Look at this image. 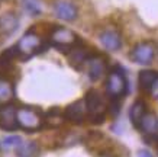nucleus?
<instances>
[{
	"label": "nucleus",
	"mask_w": 158,
	"mask_h": 157,
	"mask_svg": "<svg viewBox=\"0 0 158 157\" xmlns=\"http://www.w3.org/2000/svg\"><path fill=\"white\" fill-rule=\"evenodd\" d=\"M138 157H154L148 150H139L138 151Z\"/></svg>",
	"instance_id": "nucleus-24"
},
{
	"label": "nucleus",
	"mask_w": 158,
	"mask_h": 157,
	"mask_svg": "<svg viewBox=\"0 0 158 157\" xmlns=\"http://www.w3.org/2000/svg\"><path fill=\"white\" fill-rule=\"evenodd\" d=\"M155 143H157V144H158V138H157V140H155ZM157 150H158V146H157Z\"/></svg>",
	"instance_id": "nucleus-25"
},
{
	"label": "nucleus",
	"mask_w": 158,
	"mask_h": 157,
	"mask_svg": "<svg viewBox=\"0 0 158 157\" xmlns=\"http://www.w3.org/2000/svg\"><path fill=\"white\" fill-rule=\"evenodd\" d=\"M115 143L100 133H93L87 137V148L99 157H115Z\"/></svg>",
	"instance_id": "nucleus-3"
},
{
	"label": "nucleus",
	"mask_w": 158,
	"mask_h": 157,
	"mask_svg": "<svg viewBox=\"0 0 158 157\" xmlns=\"http://www.w3.org/2000/svg\"><path fill=\"white\" fill-rule=\"evenodd\" d=\"M19 128L16 119V108L12 103L0 106V129L3 131H16Z\"/></svg>",
	"instance_id": "nucleus-8"
},
{
	"label": "nucleus",
	"mask_w": 158,
	"mask_h": 157,
	"mask_svg": "<svg viewBox=\"0 0 158 157\" xmlns=\"http://www.w3.org/2000/svg\"><path fill=\"white\" fill-rule=\"evenodd\" d=\"M86 60V54L83 50H74L70 55V63H71L74 67H80V64H83Z\"/></svg>",
	"instance_id": "nucleus-20"
},
{
	"label": "nucleus",
	"mask_w": 158,
	"mask_h": 157,
	"mask_svg": "<svg viewBox=\"0 0 158 157\" xmlns=\"http://www.w3.org/2000/svg\"><path fill=\"white\" fill-rule=\"evenodd\" d=\"M149 93H151V96H152L154 99H158V76H157V79L154 80L152 86H151V89H149Z\"/></svg>",
	"instance_id": "nucleus-23"
},
{
	"label": "nucleus",
	"mask_w": 158,
	"mask_h": 157,
	"mask_svg": "<svg viewBox=\"0 0 158 157\" xmlns=\"http://www.w3.org/2000/svg\"><path fill=\"white\" fill-rule=\"evenodd\" d=\"M25 3H26L25 7H26V9H28L32 15H38L39 13V7H38V5H36L35 2H32V0H26Z\"/></svg>",
	"instance_id": "nucleus-22"
},
{
	"label": "nucleus",
	"mask_w": 158,
	"mask_h": 157,
	"mask_svg": "<svg viewBox=\"0 0 158 157\" xmlns=\"http://www.w3.org/2000/svg\"><path fill=\"white\" fill-rule=\"evenodd\" d=\"M105 89H106V95L109 96L112 100L120 99L126 93V79H125L122 73L112 72L107 76Z\"/></svg>",
	"instance_id": "nucleus-5"
},
{
	"label": "nucleus",
	"mask_w": 158,
	"mask_h": 157,
	"mask_svg": "<svg viewBox=\"0 0 158 157\" xmlns=\"http://www.w3.org/2000/svg\"><path fill=\"white\" fill-rule=\"evenodd\" d=\"M64 119H65L64 112H61L58 108H54V109H51L48 114H47V116H45L44 121L47 122L48 127H60V125L64 122Z\"/></svg>",
	"instance_id": "nucleus-18"
},
{
	"label": "nucleus",
	"mask_w": 158,
	"mask_h": 157,
	"mask_svg": "<svg viewBox=\"0 0 158 157\" xmlns=\"http://www.w3.org/2000/svg\"><path fill=\"white\" fill-rule=\"evenodd\" d=\"M54 12L60 19L71 22L77 18V7L74 6V3L68 2V0H58L57 3L54 5Z\"/></svg>",
	"instance_id": "nucleus-11"
},
{
	"label": "nucleus",
	"mask_w": 158,
	"mask_h": 157,
	"mask_svg": "<svg viewBox=\"0 0 158 157\" xmlns=\"http://www.w3.org/2000/svg\"><path fill=\"white\" fill-rule=\"evenodd\" d=\"M16 119H18V125L25 131H38L44 125V118L41 112H38L34 108H28V106H22L19 109H16Z\"/></svg>",
	"instance_id": "nucleus-2"
},
{
	"label": "nucleus",
	"mask_w": 158,
	"mask_h": 157,
	"mask_svg": "<svg viewBox=\"0 0 158 157\" xmlns=\"http://www.w3.org/2000/svg\"><path fill=\"white\" fill-rule=\"evenodd\" d=\"M77 35L73 32L71 29L62 28V26H57L52 29V32L49 35V41L55 45V47H71L77 42Z\"/></svg>",
	"instance_id": "nucleus-7"
},
{
	"label": "nucleus",
	"mask_w": 158,
	"mask_h": 157,
	"mask_svg": "<svg viewBox=\"0 0 158 157\" xmlns=\"http://www.w3.org/2000/svg\"><path fill=\"white\" fill-rule=\"evenodd\" d=\"M138 129L144 135H147L148 140L155 141L158 138V116L154 112H145V115L139 122Z\"/></svg>",
	"instance_id": "nucleus-9"
},
{
	"label": "nucleus",
	"mask_w": 158,
	"mask_h": 157,
	"mask_svg": "<svg viewBox=\"0 0 158 157\" xmlns=\"http://www.w3.org/2000/svg\"><path fill=\"white\" fill-rule=\"evenodd\" d=\"M64 116H65V119L71 121V122H83L87 118V109L84 99L77 100L74 103L68 105L65 111H64Z\"/></svg>",
	"instance_id": "nucleus-10"
},
{
	"label": "nucleus",
	"mask_w": 158,
	"mask_h": 157,
	"mask_svg": "<svg viewBox=\"0 0 158 157\" xmlns=\"http://www.w3.org/2000/svg\"><path fill=\"white\" fill-rule=\"evenodd\" d=\"M145 112H147V106H145V103L142 100H136V102L132 103V106L129 109V119L135 128L139 127V122H141L142 116L145 115Z\"/></svg>",
	"instance_id": "nucleus-16"
},
{
	"label": "nucleus",
	"mask_w": 158,
	"mask_h": 157,
	"mask_svg": "<svg viewBox=\"0 0 158 157\" xmlns=\"http://www.w3.org/2000/svg\"><path fill=\"white\" fill-rule=\"evenodd\" d=\"M20 141H22V140H20V137H18V135H12V137L5 138L3 144H5L6 147H16Z\"/></svg>",
	"instance_id": "nucleus-21"
},
{
	"label": "nucleus",
	"mask_w": 158,
	"mask_h": 157,
	"mask_svg": "<svg viewBox=\"0 0 158 157\" xmlns=\"http://www.w3.org/2000/svg\"><path fill=\"white\" fill-rule=\"evenodd\" d=\"M100 42L103 44V47L109 51H118L122 47V38L120 33L113 28H107L105 31H102L100 33Z\"/></svg>",
	"instance_id": "nucleus-12"
},
{
	"label": "nucleus",
	"mask_w": 158,
	"mask_h": 157,
	"mask_svg": "<svg viewBox=\"0 0 158 157\" xmlns=\"http://www.w3.org/2000/svg\"><path fill=\"white\" fill-rule=\"evenodd\" d=\"M15 99V86L13 81L7 77L0 76V106L7 105Z\"/></svg>",
	"instance_id": "nucleus-15"
},
{
	"label": "nucleus",
	"mask_w": 158,
	"mask_h": 157,
	"mask_svg": "<svg viewBox=\"0 0 158 157\" xmlns=\"http://www.w3.org/2000/svg\"><path fill=\"white\" fill-rule=\"evenodd\" d=\"M87 67H89V77L93 81L102 79L106 74V70H107L106 61L100 55H93V57L87 58Z\"/></svg>",
	"instance_id": "nucleus-13"
},
{
	"label": "nucleus",
	"mask_w": 158,
	"mask_h": 157,
	"mask_svg": "<svg viewBox=\"0 0 158 157\" xmlns=\"http://www.w3.org/2000/svg\"><path fill=\"white\" fill-rule=\"evenodd\" d=\"M18 25H19V20H18V16L12 12L9 13H5L0 16V37H9L18 29Z\"/></svg>",
	"instance_id": "nucleus-14"
},
{
	"label": "nucleus",
	"mask_w": 158,
	"mask_h": 157,
	"mask_svg": "<svg viewBox=\"0 0 158 157\" xmlns=\"http://www.w3.org/2000/svg\"><path fill=\"white\" fill-rule=\"evenodd\" d=\"M42 45H44V39L39 37L38 33L32 32V31H29L26 32L19 39V42L16 44V47H15V51L18 55L23 58H29L35 55L36 52H39L42 50Z\"/></svg>",
	"instance_id": "nucleus-4"
},
{
	"label": "nucleus",
	"mask_w": 158,
	"mask_h": 157,
	"mask_svg": "<svg viewBox=\"0 0 158 157\" xmlns=\"http://www.w3.org/2000/svg\"><path fill=\"white\" fill-rule=\"evenodd\" d=\"M155 51H157V48H155L154 42H149V41L141 42L134 47V50L129 54V58L136 64L147 66V64H151V61L154 60Z\"/></svg>",
	"instance_id": "nucleus-6"
},
{
	"label": "nucleus",
	"mask_w": 158,
	"mask_h": 157,
	"mask_svg": "<svg viewBox=\"0 0 158 157\" xmlns=\"http://www.w3.org/2000/svg\"><path fill=\"white\" fill-rule=\"evenodd\" d=\"M36 153H38V146L34 141H25V143L20 141L16 146V154H18V157H34Z\"/></svg>",
	"instance_id": "nucleus-17"
},
{
	"label": "nucleus",
	"mask_w": 158,
	"mask_h": 157,
	"mask_svg": "<svg viewBox=\"0 0 158 157\" xmlns=\"http://www.w3.org/2000/svg\"><path fill=\"white\" fill-rule=\"evenodd\" d=\"M157 73L154 72H141L139 73V86H141V89H144V90H149L151 89V86H152L154 80L157 79Z\"/></svg>",
	"instance_id": "nucleus-19"
},
{
	"label": "nucleus",
	"mask_w": 158,
	"mask_h": 157,
	"mask_svg": "<svg viewBox=\"0 0 158 157\" xmlns=\"http://www.w3.org/2000/svg\"><path fill=\"white\" fill-rule=\"evenodd\" d=\"M84 103H86L87 109V119L93 124H102L106 118L107 106H106L100 93L94 89L89 90L84 98Z\"/></svg>",
	"instance_id": "nucleus-1"
}]
</instances>
